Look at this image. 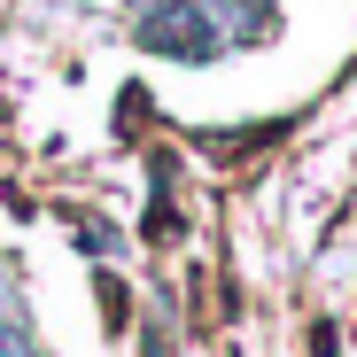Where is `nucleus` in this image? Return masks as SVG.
I'll return each mask as SVG.
<instances>
[{"label":"nucleus","mask_w":357,"mask_h":357,"mask_svg":"<svg viewBox=\"0 0 357 357\" xmlns=\"http://www.w3.org/2000/svg\"><path fill=\"white\" fill-rule=\"evenodd\" d=\"M140 39H148L155 54H210V47H218L210 16H202V8H187V0H163V16H148V24H140Z\"/></svg>","instance_id":"1"}]
</instances>
